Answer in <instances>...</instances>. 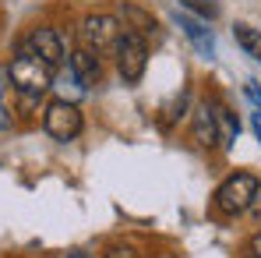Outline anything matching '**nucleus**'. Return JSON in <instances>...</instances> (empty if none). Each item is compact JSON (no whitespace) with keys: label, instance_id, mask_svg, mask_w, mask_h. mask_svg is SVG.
Returning a JSON list of instances; mask_svg holds the SVG:
<instances>
[{"label":"nucleus","instance_id":"nucleus-1","mask_svg":"<svg viewBox=\"0 0 261 258\" xmlns=\"http://www.w3.org/2000/svg\"><path fill=\"white\" fill-rule=\"evenodd\" d=\"M7 78H11V85L18 92V99L25 106H32V103H39V96H46L53 88V67L21 43L14 60H11V67H7Z\"/></svg>","mask_w":261,"mask_h":258},{"label":"nucleus","instance_id":"nucleus-2","mask_svg":"<svg viewBox=\"0 0 261 258\" xmlns=\"http://www.w3.org/2000/svg\"><path fill=\"white\" fill-rule=\"evenodd\" d=\"M254 195H258V177H254V173H233V177H226V180L219 184L216 209L222 216H240V213L251 209Z\"/></svg>","mask_w":261,"mask_h":258},{"label":"nucleus","instance_id":"nucleus-3","mask_svg":"<svg viewBox=\"0 0 261 258\" xmlns=\"http://www.w3.org/2000/svg\"><path fill=\"white\" fill-rule=\"evenodd\" d=\"M43 128L57 142H74L82 134V110L74 103H67V99H53L43 110Z\"/></svg>","mask_w":261,"mask_h":258},{"label":"nucleus","instance_id":"nucleus-4","mask_svg":"<svg viewBox=\"0 0 261 258\" xmlns=\"http://www.w3.org/2000/svg\"><path fill=\"white\" fill-rule=\"evenodd\" d=\"M145 67H148V43H145V36L124 32L120 43H117V71H120V78L127 85H138Z\"/></svg>","mask_w":261,"mask_h":258},{"label":"nucleus","instance_id":"nucleus-5","mask_svg":"<svg viewBox=\"0 0 261 258\" xmlns=\"http://www.w3.org/2000/svg\"><path fill=\"white\" fill-rule=\"evenodd\" d=\"M120 36H124V29H120V21L113 14H88L85 21H82V46L92 50V53L117 50Z\"/></svg>","mask_w":261,"mask_h":258},{"label":"nucleus","instance_id":"nucleus-6","mask_svg":"<svg viewBox=\"0 0 261 258\" xmlns=\"http://www.w3.org/2000/svg\"><path fill=\"white\" fill-rule=\"evenodd\" d=\"M25 46H29L36 57H43L49 67H60V64H64V39L57 36V29H46V25L32 29L29 39H25Z\"/></svg>","mask_w":261,"mask_h":258},{"label":"nucleus","instance_id":"nucleus-7","mask_svg":"<svg viewBox=\"0 0 261 258\" xmlns=\"http://www.w3.org/2000/svg\"><path fill=\"white\" fill-rule=\"evenodd\" d=\"M191 134H194V142H198L201 149H212V145H219L216 113H212V103H208V99H205L201 106H194V113H191Z\"/></svg>","mask_w":261,"mask_h":258},{"label":"nucleus","instance_id":"nucleus-8","mask_svg":"<svg viewBox=\"0 0 261 258\" xmlns=\"http://www.w3.org/2000/svg\"><path fill=\"white\" fill-rule=\"evenodd\" d=\"M71 75L82 82V88L88 85H99V78H102V60H99V53H92V50H74L71 53Z\"/></svg>","mask_w":261,"mask_h":258},{"label":"nucleus","instance_id":"nucleus-9","mask_svg":"<svg viewBox=\"0 0 261 258\" xmlns=\"http://www.w3.org/2000/svg\"><path fill=\"white\" fill-rule=\"evenodd\" d=\"M180 21V29H184V36L194 43V50L201 53V57H212L216 53V36H212V29L201 21V18H191V14H180L176 18Z\"/></svg>","mask_w":261,"mask_h":258},{"label":"nucleus","instance_id":"nucleus-10","mask_svg":"<svg viewBox=\"0 0 261 258\" xmlns=\"http://www.w3.org/2000/svg\"><path fill=\"white\" fill-rule=\"evenodd\" d=\"M117 21H124V29H130L134 36H145V39L155 36V29H159L155 18H152L148 11H141L138 4H120V18H117Z\"/></svg>","mask_w":261,"mask_h":258},{"label":"nucleus","instance_id":"nucleus-11","mask_svg":"<svg viewBox=\"0 0 261 258\" xmlns=\"http://www.w3.org/2000/svg\"><path fill=\"white\" fill-rule=\"evenodd\" d=\"M233 36H237V46H240L247 57H254V60L261 64V32H258V29H251V25L240 21V25L233 29Z\"/></svg>","mask_w":261,"mask_h":258},{"label":"nucleus","instance_id":"nucleus-12","mask_svg":"<svg viewBox=\"0 0 261 258\" xmlns=\"http://www.w3.org/2000/svg\"><path fill=\"white\" fill-rule=\"evenodd\" d=\"M212 113H216V128H219V145H229V142L237 138L240 124H237L233 113H229L226 106H219V103H212Z\"/></svg>","mask_w":261,"mask_h":258},{"label":"nucleus","instance_id":"nucleus-13","mask_svg":"<svg viewBox=\"0 0 261 258\" xmlns=\"http://www.w3.org/2000/svg\"><path fill=\"white\" fill-rule=\"evenodd\" d=\"M180 7H184V11H191V14H194V18H201V21L219 18V4H216V0H180Z\"/></svg>","mask_w":261,"mask_h":258},{"label":"nucleus","instance_id":"nucleus-14","mask_svg":"<svg viewBox=\"0 0 261 258\" xmlns=\"http://www.w3.org/2000/svg\"><path fill=\"white\" fill-rule=\"evenodd\" d=\"M102 258H138V251H134V244H110Z\"/></svg>","mask_w":261,"mask_h":258},{"label":"nucleus","instance_id":"nucleus-15","mask_svg":"<svg viewBox=\"0 0 261 258\" xmlns=\"http://www.w3.org/2000/svg\"><path fill=\"white\" fill-rule=\"evenodd\" d=\"M7 75L0 71V82H4ZM11 128V113H7V106H4V85H0V131H7Z\"/></svg>","mask_w":261,"mask_h":258},{"label":"nucleus","instance_id":"nucleus-16","mask_svg":"<svg viewBox=\"0 0 261 258\" xmlns=\"http://www.w3.org/2000/svg\"><path fill=\"white\" fill-rule=\"evenodd\" d=\"M247 255H251V258H261V230L251 237V241H247Z\"/></svg>","mask_w":261,"mask_h":258},{"label":"nucleus","instance_id":"nucleus-17","mask_svg":"<svg viewBox=\"0 0 261 258\" xmlns=\"http://www.w3.org/2000/svg\"><path fill=\"white\" fill-rule=\"evenodd\" d=\"M247 213L261 223V184H258V195H254V202H251V209H247Z\"/></svg>","mask_w":261,"mask_h":258},{"label":"nucleus","instance_id":"nucleus-18","mask_svg":"<svg viewBox=\"0 0 261 258\" xmlns=\"http://www.w3.org/2000/svg\"><path fill=\"white\" fill-rule=\"evenodd\" d=\"M251 128H254V134H258V142H261V110H254V117H251Z\"/></svg>","mask_w":261,"mask_h":258},{"label":"nucleus","instance_id":"nucleus-19","mask_svg":"<svg viewBox=\"0 0 261 258\" xmlns=\"http://www.w3.org/2000/svg\"><path fill=\"white\" fill-rule=\"evenodd\" d=\"M67 258H95V255H92V251H71Z\"/></svg>","mask_w":261,"mask_h":258},{"label":"nucleus","instance_id":"nucleus-20","mask_svg":"<svg viewBox=\"0 0 261 258\" xmlns=\"http://www.w3.org/2000/svg\"><path fill=\"white\" fill-rule=\"evenodd\" d=\"M159 258H176V255H159Z\"/></svg>","mask_w":261,"mask_h":258}]
</instances>
